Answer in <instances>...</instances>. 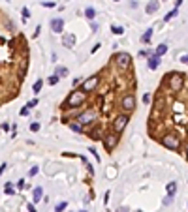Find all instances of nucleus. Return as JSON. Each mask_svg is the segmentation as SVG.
Masks as SVG:
<instances>
[{"label":"nucleus","mask_w":188,"mask_h":212,"mask_svg":"<svg viewBox=\"0 0 188 212\" xmlns=\"http://www.w3.org/2000/svg\"><path fill=\"white\" fill-rule=\"evenodd\" d=\"M177 13H179V11H177V10H173V11H169V13H168L166 17H164V19H166V21H171L173 17H177Z\"/></svg>","instance_id":"obj_24"},{"label":"nucleus","mask_w":188,"mask_h":212,"mask_svg":"<svg viewBox=\"0 0 188 212\" xmlns=\"http://www.w3.org/2000/svg\"><path fill=\"white\" fill-rule=\"evenodd\" d=\"M30 131H40V122H32L30 124Z\"/></svg>","instance_id":"obj_27"},{"label":"nucleus","mask_w":188,"mask_h":212,"mask_svg":"<svg viewBox=\"0 0 188 212\" xmlns=\"http://www.w3.org/2000/svg\"><path fill=\"white\" fill-rule=\"evenodd\" d=\"M70 128H72L74 131H81V126L79 124H70Z\"/></svg>","instance_id":"obj_30"},{"label":"nucleus","mask_w":188,"mask_h":212,"mask_svg":"<svg viewBox=\"0 0 188 212\" xmlns=\"http://www.w3.org/2000/svg\"><path fill=\"white\" fill-rule=\"evenodd\" d=\"M6 167H8V165H6V163H2V165H0V175H2V173L6 171Z\"/></svg>","instance_id":"obj_37"},{"label":"nucleus","mask_w":188,"mask_h":212,"mask_svg":"<svg viewBox=\"0 0 188 212\" xmlns=\"http://www.w3.org/2000/svg\"><path fill=\"white\" fill-rule=\"evenodd\" d=\"M122 109L128 111V113L135 109V98L132 96V94H126V96L122 98Z\"/></svg>","instance_id":"obj_8"},{"label":"nucleus","mask_w":188,"mask_h":212,"mask_svg":"<svg viewBox=\"0 0 188 212\" xmlns=\"http://www.w3.org/2000/svg\"><path fill=\"white\" fill-rule=\"evenodd\" d=\"M134 212H143V210H134Z\"/></svg>","instance_id":"obj_42"},{"label":"nucleus","mask_w":188,"mask_h":212,"mask_svg":"<svg viewBox=\"0 0 188 212\" xmlns=\"http://www.w3.org/2000/svg\"><path fill=\"white\" fill-rule=\"evenodd\" d=\"M45 8H55V2H43Z\"/></svg>","instance_id":"obj_33"},{"label":"nucleus","mask_w":188,"mask_h":212,"mask_svg":"<svg viewBox=\"0 0 188 212\" xmlns=\"http://www.w3.org/2000/svg\"><path fill=\"white\" fill-rule=\"evenodd\" d=\"M6 193H8V195H13V193H15V190H13L11 184H6Z\"/></svg>","instance_id":"obj_26"},{"label":"nucleus","mask_w":188,"mask_h":212,"mask_svg":"<svg viewBox=\"0 0 188 212\" xmlns=\"http://www.w3.org/2000/svg\"><path fill=\"white\" fill-rule=\"evenodd\" d=\"M21 15H23V19L27 21V19L30 17V11H28V8H23V10H21Z\"/></svg>","instance_id":"obj_25"},{"label":"nucleus","mask_w":188,"mask_h":212,"mask_svg":"<svg viewBox=\"0 0 188 212\" xmlns=\"http://www.w3.org/2000/svg\"><path fill=\"white\" fill-rule=\"evenodd\" d=\"M158 66H160V56H156V55L151 56V58H149V68H151V69H156Z\"/></svg>","instance_id":"obj_14"},{"label":"nucleus","mask_w":188,"mask_h":212,"mask_svg":"<svg viewBox=\"0 0 188 212\" xmlns=\"http://www.w3.org/2000/svg\"><path fill=\"white\" fill-rule=\"evenodd\" d=\"M83 103V92L79 90V92H72L68 96V100H66V105L68 107H77V105H81Z\"/></svg>","instance_id":"obj_4"},{"label":"nucleus","mask_w":188,"mask_h":212,"mask_svg":"<svg viewBox=\"0 0 188 212\" xmlns=\"http://www.w3.org/2000/svg\"><path fill=\"white\" fill-rule=\"evenodd\" d=\"M166 53H168V45H166V43H160V45L156 47V53H154V55H156V56H162V55H166Z\"/></svg>","instance_id":"obj_15"},{"label":"nucleus","mask_w":188,"mask_h":212,"mask_svg":"<svg viewBox=\"0 0 188 212\" xmlns=\"http://www.w3.org/2000/svg\"><path fill=\"white\" fill-rule=\"evenodd\" d=\"M90 28H92L94 32H98V25H96V23H92V25H90Z\"/></svg>","instance_id":"obj_36"},{"label":"nucleus","mask_w":188,"mask_h":212,"mask_svg":"<svg viewBox=\"0 0 188 212\" xmlns=\"http://www.w3.org/2000/svg\"><path fill=\"white\" fill-rule=\"evenodd\" d=\"M126 124H128V114H119V116L115 118V122H113V128H115L117 133H121V131L126 128Z\"/></svg>","instance_id":"obj_6"},{"label":"nucleus","mask_w":188,"mask_h":212,"mask_svg":"<svg viewBox=\"0 0 188 212\" xmlns=\"http://www.w3.org/2000/svg\"><path fill=\"white\" fill-rule=\"evenodd\" d=\"M85 17H87L88 21H92L94 17H96V10H94V8H87V10H85Z\"/></svg>","instance_id":"obj_18"},{"label":"nucleus","mask_w":188,"mask_h":212,"mask_svg":"<svg viewBox=\"0 0 188 212\" xmlns=\"http://www.w3.org/2000/svg\"><path fill=\"white\" fill-rule=\"evenodd\" d=\"M36 173H38V167H32V169H30V173H28V175H30V177H34V175H36Z\"/></svg>","instance_id":"obj_34"},{"label":"nucleus","mask_w":188,"mask_h":212,"mask_svg":"<svg viewBox=\"0 0 188 212\" xmlns=\"http://www.w3.org/2000/svg\"><path fill=\"white\" fill-rule=\"evenodd\" d=\"M94 118H96V113L94 111H85L77 116V122H79V126H85V124H92Z\"/></svg>","instance_id":"obj_5"},{"label":"nucleus","mask_w":188,"mask_h":212,"mask_svg":"<svg viewBox=\"0 0 188 212\" xmlns=\"http://www.w3.org/2000/svg\"><path fill=\"white\" fill-rule=\"evenodd\" d=\"M117 212H128V210H126L124 206H121V208H119V210H117Z\"/></svg>","instance_id":"obj_40"},{"label":"nucleus","mask_w":188,"mask_h":212,"mask_svg":"<svg viewBox=\"0 0 188 212\" xmlns=\"http://www.w3.org/2000/svg\"><path fill=\"white\" fill-rule=\"evenodd\" d=\"M58 79H60V77H58V75L55 73V75H51V77H49V79H47V81H49V85L53 86V85H57V83H58Z\"/></svg>","instance_id":"obj_23"},{"label":"nucleus","mask_w":188,"mask_h":212,"mask_svg":"<svg viewBox=\"0 0 188 212\" xmlns=\"http://www.w3.org/2000/svg\"><path fill=\"white\" fill-rule=\"evenodd\" d=\"M143 102H145V103H149V102H151V96H149V94H145V96H143Z\"/></svg>","instance_id":"obj_35"},{"label":"nucleus","mask_w":188,"mask_h":212,"mask_svg":"<svg viewBox=\"0 0 188 212\" xmlns=\"http://www.w3.org/2000/svg\"><path fill=\"white\" fill-rule=\"evenodd\" d=\"M102 141H104V145H105V148H107V150H111V148L117 145V137H115L113 133H107L105 137H102Z\"/></svg>","instance_id":"obj_11"},{"label":"nucleus","mask_w":188,"mask_h":212,"mask_svg":"<svg viewBox=\"0 0 188 212\" xmlns=\"http://www.w3.org/2000/svg\"><path fill=\"white\" fill-rule=\"evenodd\" d=\"M145 10H147V13H149V15H152V13H156V11L160 10V2H158V0H151V2L147 4V8H145Z\"/></svg>","instance_id":"obj_12"},{"label":"nucleus","mask_w":188,"mask_h":212,"mask_svg":"<svg viewBox=\"0 0 188 212\" xmlns=\"http://www.w3.org/2000/svg\"><path fill=\"white\" fill-rule=\"evenodd\" d=\"M115 62H117V66H119L121 69H126V68H130V55H126V53H119L115 56Z\"/></svg>","instance_id":"obj_7"},{"label":"nucleus","mask_w":188,"mask_h":212,"mask_svg":"<svg viewBox=\"0 0 188 212\" xmlns=\"http://www.w3.org/2000/svg\"><path fill=\"white\" fill-rule=\"evenodd\" d=\"M36 105H38V100H30V102H28V105H27V107H28V109H30V107H36Z\"/></svg>","instance_id":"obj_31"},{"label":"nucleus","mask_w":188,"mask_h":212,"mask_svg":"<svg viewBox=\"0 0 188 212\" xmlns=\"http://www.w3.org/2000/svg\"><path fill=\"white\" fill-rule=\"evenodd\" d=\"M111 32H113V34H117V36H121V34H124V28H122V27H119V25H113V27H111Z\"/></svg>","instance_id":"obj_19"},{"label":"nucleus","mask_w":188,"mask_h":212,"mask_svg":"<svg viewBox=\"0 0 188 212\" xmlns=\"http://www.w3.org/2000/svg\"><path fill=\"white\" fill-rule=\"evenodd\" d=\"M28 111H30L28 107H21V111H19V114H21V116H27V114H28Z\"/></svg>","instance_id":"obj_29"},{"label":"nucleus","mask_w":188,"mask_h":212,"mask_svg":"<svg viewBox=\"0 0 188 212\" xmlns=\"http://www.w3.org/2000/svg\"><path fill=\"white\" fill-rule=\"evenodd\" d=\"M11 27L10 21L0 23V103L15 96L17 85L25 73L19 60V38L6 36L4 32Z\"/></svg>","instance_id":"obj_1"},{"label":"nucleus","mask_w":188,"mask_h":212,"mask_svg":"<svg viewBox=\"0 0 188 212\" xmlns=\"http://www.w3.org/2000/svg\"><path fill=\"white\" fill-rule=\"evenodd\" d=\"M168 83H169V88L173 92H179L184 86V75L182 73H169L168 75Z\"/></svg>","instance_id":"obj_2"},{"label":"nucleus","mask_w":188,"mask_h":212,"mask_svg":"<svg viewBox=\"0 0 188 212\" xmlns=\"http://www.w3.org/2000/svg\"><path fill=\"white\" fill-rule=\"evenodd\" d=\"M66 206H68V203H58V205H57V208H55V210H57V212H62V210H64V208H66Z\"/></svg>","instance_id":"obj_28"},{"label":"nucleus","mask_w":188,"mask_h":212,"mask_svg":"<svg viewBox=\"0 0 188 212\" xmlns=\"http://www.w3.org/2000/svg\"><path fill=\"white\" fill-rule=\"evenodd\" d=\"M175 192H177V182H168V195H175Z\"/></svg>","instance_id":"obj_17"},{"label":"nucleus","mask_w":188,"mask_h":212,"mask_svg":"<svg viewBox=\"0 0 188 212\" xmlns=\"http://www.w3.org/2000/svg\"><path fill=\"white\" fill-rule=\"evenodd\" d=\"M62 43H64L66 47H74V45H75V36H74V34H64V36H62Z\"/></svg>","instance_id":"obj_13"},{"label":"nucleus","mask_w":188,"mask_h":212,"mask_svg":"<svg viewBox=\"0 0 188 212\" xmlns=\"http://www.w3.org/2000/svg\"><path fill=\"white\" fill-rule=\"evenodd\" d=\"M57 75L58 77H68V68H57Z\"/></svg>","instance_id":"obj_21"},{"label":"nucleus","mask_w":188,"mask_h":212,"mask_svg":"<svg viewBox=\"0 0 188 212\" xmlns=\"http://www.w3.org/2000/svg\"><path fill=\"white\" fill-rule=\"evenodd\" d=\"M32 195H34V203H38L40 199H41V195H43V190L38 186V188H34V192H32Z\"/></svg>","instance_id":"obj_16"},{"label":"nucleus","mask_w":188,"mask_h":212,"mask_svg":"<svg viewBox=\"0 0 188 212\" xmlns=\"http://www.w3.org/2000/svg\"><path fill=\"white\" fill-rule=\"evenodd\" d=\"M98 85V75H92L88 81H85L83 83V88H81V92H90L94 86H96Z\"/></svg>","instance_id":"obj_9"},{"label":"nucleus","mask_w":188,"mask_h":212,"mask_svg":"<svg viewBox=\"0 0 188 212\" xmlns=\"http://www.w3.org/2000/svg\"><path fill=\"white\" fill-rule=\"evenodd\" d=\"M181 62H182V64H186V66H188V55H182V56H181Z\"/></svg>","instance_id":"obj_32"},{"label":"nucleus","mask_w":188,"mask_h":212,"mask_svg":"<svg viewBox=\"0 0 188 212\" xmlns=\"http://www.w3.org/2000/svg\"><path fill=\"white\" fill-rule=\"evenodd\" d=\"M2 130H4V131H8V130H10V124H8V122H4V124H2Z\"/></svg>","instance_id":"obj_38"},{"label":"nucleus","mask_w":188,"mask_h":212,"mask_svg":"<svg viewBox=\"0 0 188 212\" xmlns=\"http://www.w3.org/2000/svg\"><path fill=\"white\" fill-rule=\"evenodd\" d=\"M62 28H64V21H62L60 17H57V19H53V21H51V30H53L55 34H60V32H62Z\"/></svg>","instance_id":"obj_10"},{"label":"nucleus","mask_w":188,"mask_h":212,"mask_svg":"<svg viewBox=\"0 0 188 212\" xmlns=\"http://www.w3.org/2000/svg\"><path fill=\"white\" fill-rule=\"evenodd\" d=\"M151 38H152V28H149V30L143 34V38H141V39H143L145 43H149V41H151Z\"/></svg>","instance_id":"obj_20"},{"label":"nucleus","mask_w":188,"mask_h":212,"mask_svg":"<svg viewBox=\"0 0 188 212\" xmlns=\"http://www.w3.org/2000/svg\"><path fill=\"white\" fill-rule=\"evenodd\" d=\"M186 158H188V147H186Z\"/></svg>","instance_id":"obj_41"},{"label":"nucleus","mask_w":188,"mask_h":212,"mask_svg":"<svg viewBox=\"0 0 188 212\" xmlns=\"http://www.w3.org/2000/svg\"><path fill=\"white\" fill-rule=\"evenodd\" d=\"M115 2H119V0H115Z\"/></svg>","instance_id":"obj_43"},{"label":"nucleus","mask_w":188,"mask_h":212,"mask_svg":"<svg viewBox=\"0 0 188 212\" xmlns=\"http://www.w3.org/2000/svg\"><path fill=\"white\" fill-rule=\"evenodd\" d=\"M162 143H164V147L169 148V150H177V148H179V137L168 133V135H164V137H162Z\"/></svg>","instance_id":"obj_3"},{"label":"nucleus","mask_w":188,"mask_h":212,"mask_svg":"<svg viewBox=\"0 0 188 212\" xmlns=\"http://www.w3.org/2000/svg\"><path fill=\"white\" fill-rule=\"evenodd\" d=\"M41 86H43V81H41V79H38V81H36V83H34V86H32V88H34V92H36V94H38V92H40V90H41Z\"/></svg>","instance_id":"obj_22"},{"label":"nucleus","mask_w":188,"mask_h":212,"mask_svg":"<svg viewBox=\"0 0 188 212\" xmlns=\"http://www.w3.org/2000/svg\"><path fill=\"white\" fill-rule=\"evenodd\" d=\"M28 210H30V212H36V206H34V205L30 203V205H28Z\"/></svg>","instance_id":"obj_39"}]
</instances>
